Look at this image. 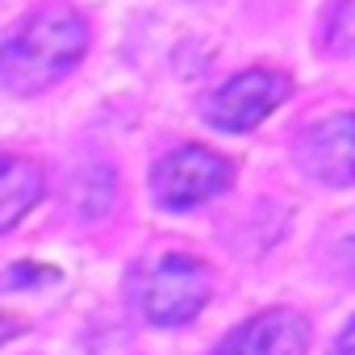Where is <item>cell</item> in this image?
Returning <instances> with one entry per match:
<instances>
[{
    "mask_svg": "<svg viewBox=\"0 0 355 355\" xmlns=\"http://www.w3.org/2000/svg\"><path fill=\"white\" fill-rule=\"evenodd\" d=\"M88 51V26L71 5H38L0 46V88L42 92L63 80Z\"/></svg>",
    "mask_w": 355,
    "mask_h": 355,
    "instance_id": "6da1fadb",
    "label": "cell"
},
{
    "mask_svg": "<svg viewBox=\"0 0 355 355\" xmlns=\"http://www.w3.org/2000/svg\"><path fill=\"white\" fill-rule=\"evenodd\" d=\"M214 288V272L193 255H163L142 272L138 305L142 318L155 326H184L193 322Z\"/></svg>",
    "mask_w": 355,
    "mask_h": 355,
    "instance_id": "7a4b0ae2",
    "label": "cell"
},
{
    "mask_svg": "<svg viewBox=\"0 0 355 355\" xmlns=\"http://www.w3.org/2000/svg\"><path fill=\"white\" fill-rule=\"evenodd\" d=\"M230 175H234V167H230L226 155L189 142V146L167 150V155L155 163L150 189H155V197H159L163 205H171V209H193V205H205V201H214L218 193H226Z\"/></svg>",
    "mask_w": 355,
    "mask_h": 355,
    "instance_id": "3957f363",
    "label": "cell"
},
{
    "mask_svg": "<svg viewBox=\"0 0 355 355\" xmlns=\"http://www.w3.org/2000/svg\"><path fill=\"white\" fill-rule=\"evenodd\" d=\"M288 76L280 71H268V67H255V71H243L234 76L230 84H222L209 101H205V117L218 125V130H251L259 125L272 109H280L288 101Z\"/></svg>",
    "mask_w": 355,
    "mask_h": 355,
    "instance_id": "277c9868",
    "label": "cell"
},
{
    "mask_svg": "<svg viewBox=\"0 0 355 355\" xmlns=\"http://www.w3.org/2000/svg\"><path fill=\"white\" fill-rule=\"evenodd\" d=\"M297 159L322 184H351L355 180V113H334L313 121L297 142Z\"/></svg>",
    "mask_w": 355,
    "mask_h": 355,
    "instance_id": "5b68a950",
    "label": "cell"
},
{
    "mask_svg": "<svg viewBox=\"0 0 355 355\" xmlns=\"http://www.w3.org/2000/svg\"><path fill=\"white\" fill-rule=\"evenodd\" d=\"M309 322L293 309H263L226 334L218 355H305Z\"/></svg>",
    "mask_w": 355,
    "mask_h": 355,
    "instance_id": "8992f818",
    "label": "cell"
},
{
    "mask_svg": "<svg viewBox=\"0 0 355 355\" xmlns=\"http://www.w3.org/2000/svg\"><path fill=\"white\" fill-rule=\"evenodd\" d=\"M42 201V167L34 159L0 155V234L13 230Z\"/></svg>",
    "mask_w": 355,
    "mask_h": 355,
    "instance_id": "52a82bcc",
    "label": "cell"
},
{
    "mask_svg": "<svg viewBox=\"0 0 355 355\" xmlns=\"http://www.w3.org/2000/svg\"><path fill=\"white\" fill-rule=\"evenodd\" d=\"M76 209L84 218H101L109 205H113V193H117V180H113V171L109 167H88L84 175H76Z\"/></svg>",
    "mask_w": 355,
    "mask_h": 355,
    "instance_id": "ba28073f",
    "label": "cell"
},
{
    "mask_svg": "<svg viewBox=\"0 0 355 355\" xmlns=\"http://www.w3.org/2000/svg\"><path fill=\"white\" fill-rule=\"evenodd\" d=\"M326 46L334 55H355V0H338L326 21Z\"/></svg>",
    "mask_w": 355,
    "mask_h": 355,
    "instance_id": "9c48e42d",
    "label": "cell"
},
{
    "mask_svg": "<svg viewBox=\"0 0 355 355\" xmlns=\"http://www.w3.org/2000/svg\"><path fill=\"white\" fill-rule=\"evenodd\" d=\"M59 272L55 268H38V263H17L0 272V293H17V288H34V284H51Z\"/></svg>",
    "mask_w": 355,
    "mask_h": 355,
    "instance_id": "30bf717a",
    "label": "cell"
},
{
    "mask_svg": "<svg viewBox=\"0 0 355 355\" xmlns=\"http://www.w3.org/2000/svg\"><path fill=\"white\" fill-rule=\"evenodd\" d=\"M330 355H355V318L347 322V330L338 334V343H334V351Z\"/></svg>",
    "mask_w": 355,
    "mask_h": 355,
    "instance_id": "8fae6325",
    "label": "cell"
},
{
    "mask_svg": "<svg viewBox=\"0 0 355 355\" xmlns=\"http://www.w3.org/2000/svg\"><path fill=\"white\" fill-rule=\"evenodd\" d=\"M338 263H343V272H347V276L355 280V234H351V239H347V243L338 247Z\"/></svg>",
    "mask_w": 355,
    "mask_h": 355,
    "instance_id": "7c38bea8",
    "label": "cell"
},
{
    "mask_svg": "<svg viewBox=\"0 0 355 355\" xmlns=\"http://www.w3.org/2000/svg\"><path fill=\"white\" fill-rule=\"evenodd\" d=\"M17 334H21V322L9 318V313H0V347H5L9 338H17Z\"/></svg>",
    "mask_w": 355,
    "mask_h": 355,
    "instance_id": "4fadbf2b",
    "label": "cell"
}]
</instances>
